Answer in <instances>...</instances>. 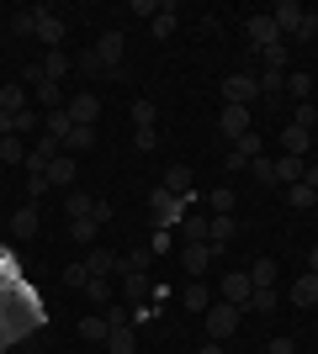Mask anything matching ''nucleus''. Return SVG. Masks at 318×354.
<instances>
[{"label":"nucleus","instance_id":"6e6552de","mask_svg":"<svg viewBox=\"0 0 318 354\" xmlns=\"http://www.w3.org/2000/svg\"><path fill=\"white\" fill-rule=\"evenodd\" d=\"M218 90H223V106H249L260 95V80H255V74H228Z\"/></svg>","mask_w":318,"mask_h":354},{"label":"nucleus","instance_id":"a18cd8bd","mask_svg":"<svg viewBox=\"0 0 318 354\" xmlns=\"http://www.w3.org/2000/svg\"><path fill=\"white\" fill-rule=\"evenodd\" d=\"M133 148L138 153H154L159 148V127H133Z\"/></svg>","mask_w":318,"mask_h":354},{"label":"nucleus","instance_id":"8fccbe9b","mask_svg":"<svg viewBox=\"0 0 318 354\" xmlns=\"http://www.w3.org/2000/svg\"><path fill=\"white\" fill-rule=\"evenodd\" d=\"M85 281H91V270H85V259L64 270V286H69V291H85Z\"/></svg>","mask_w":318,"mask_h":354},{"label":"nucleus","instance_id":"dca6fc26","mask_svg":"<svg viewBox=\"0 0 318 354\" xmlns=\"http://www.w3.org/2000/svg\"><path fill=\"white\" fill-rule=\"evenodd\" d=\"M27 106H32V90L21 85V80H16V85H0V111H6V117L27 111Z\"/></svg>","mask_w":318,"mask_h":354},{"label":"nucleus","instance_id":"c03bdc74","mask_svg":"<svg viewBox=\"0 0 318 354\" xmlns=\"http://www.w3.org/2000/svg\"><path fill=\"white\" fill-rule=\"evenodd\" d=\"M249 175H255L260 185H276V159H271V153H260V159L249 164Z\"/></svg>","mask_w":318,"mask_h":354},{"label":"nucleus","instance_id":"052dcab7","mask_svg":"<svg viewBox=\"0 0 318 354\" xmlns=\"http://www.w3.org/2000/svg\"><path fill=\"white\" fill-rule=\"evenodd\" d=\"M308 270H313V275H318V243H313V254H308Z\"/></svg>","mask_w":318,"mask_h":354},{"label":"nucleus","instance_id":"c9c22d12","mask_svg":"<svg viewBox=\"0 0 318 354\" xmlns=\"http://www.w3.org/2000/svg\"><path fill=\"white\" fill-rule=\"evenodd\" d=\"M233 201H239V196H233V185H218V191H207L212 217H228V212H233Z\"/></svg>","mask_w":318,"mask_h":354},{"label":"nucleus","instance_id":"3c124183","mask_svg":"<svg viewBox=\"0 0 318 354\" xmlns=\"http://www.w3.org/2000/svg\"><path fill=\"white\" fill-rule=\"evenodd\" d=\"M170 249H175V238H170L165 227H154V238H149V254H154V259H165Z\"/></svg>","mask_w":318,"mask_h":354},{"label":"nucleus","instance_id":"c85d7f7f","mask_svg":"<svg viewBox=\"0 0 318 354\" xmlns=\"http://www.w3.org/2000/svg\"><path fill=\"white\" fill-rule=\"evenodd\" d=\"M207 222H212V217L186 212V222H181V243H207Z\"/></svg>","mask_w":318,"mask_h":354},{"label":"nucleus","instance_id":"f03ea898","mask_svg":"<svg viewBox=\"0 0 318 354\" xmlns=\"http://www.w3.org/2000/svg\"><path fill=\"white\" fill-rule=\"evenodd\" d=\"M239 323H244V307H233V301H212V307L202 312V328H207L212 344L233 339V333H239Z\"/></svg>","mask_w":318,"mask_h":354},{"label":"nucleus","instance_id":"4d7b16f0","mask_svg":"<svg viewBox=\"0 0 318 354\" xmlns=\"http://www.w3.org/2000/svg\"><path fill=\"white\" fill-rule=\"evenodd\" d=\"M91 217H96V227H101V222H112V201H96Z\"/></svg>","mask_w":318,"mask_h":354},{"label":"nucleus","instance_id":"e433bc0d","mask_svg":"<svg viewBox=\"0 0 318 354\" xmlns=\"http://www.w3.org/2000/svg\"><path fill=\"white\" fill-rule=\"evenodd\" d=\"M292 127L313 133V127H318V101H297V106H292Z\"/></svg>","mask_w":318,"mask_h":354},{"label":"nucleus","instance_id":"de8ad7c7","mask_svg":"<svg viewBox=\"0 0 318 354\" xmlns=\"http://www.w3.org/2000/svg\"><path fill=\"white\" fill-rule=\"evenodd\" d=\"M260 64H265V69H281V74H287V43H271L265 53H260Z\"/></svg>","mask_w":318,"mask_h":354},{"label":"nucleus","instance_id":"aec40b11","mask_svg":"<svg viewBox=\"0 0 318 354\" xmlns=\"http://www.w3.org/2000/svg\"><path fill=\"white\" fill-rule=\"evenodd\" d=\"M233 238H239V217H233V212H228V217H212L207 222V243H233Z\"/></svg>","mask_w":318,"mask_h":354},{"label":"nucleus","instance_id":"7c9ffc66","mask_svg":"<svg viewBox=\"0 0 318 354\" xmlns=\"http://www.w3.org/2000/svg\"><path fill=\"white\" fill-rule=\"evenodd\" d=\"M85 148H96V127H69V138H64V153H85Z\"/></svg>","mask_w":318,"mask_h":354},{"label":"nucleus","instance_id":"1a4fd4ad","mask_svg":"<svg viewBox=\"0 0 318 354\" xmlns=\"http://www.w3.org/2000/svg\"><path fill=\"white\" fill-rule=\"evenodd\" d=\"M64 32H69V21H64L53 6H37V43H48V53L64 43Z\"/></svg>","mask_w":318,"mask_h":354},{"label":"nucleus","instance_id":"49530a36","mask_svg":"<svg viewBox=\"0 0 318 354\" xmlns=\"http://www.w3.org/2000/svg\"><path fill=\"white\" fill-rule=\"evenodd\" d=\"M69 233L75 243H96V217H69Z\"/></svg>","mask_w":318,"mask_h":354},{"label":"nucleus","instance_id":"864d4df0","mask_svg":"<svg viewBox=\"0 0 318 354\" xmlns=\"http://www.w3.org/2000/svg\"><path fill=\"white\" fill-rule=\"evenodd\" d=\"M154 265V254L149 249H133V254H122V270H149Z\"/></svg>","mask_w":318,"mask_h":354},{"label":"nucleus","instance_id":"a211bd4d","mask_svg":"<svg viewBox=\"0 0 318 354\" xmlns=\"http://www.w3.org/2000/svg\"><path fill=\"white\" fill-rule=\"evenodd\" d=\"M48 185H69V191L80 185V175H75V153H59V159L48 164Z\"/></svg>","mask_w":318,"mask_h":354},{"label":"nucleus","instance_id":"bb28decb","mask_svg":"<svg viewBox=\"0 0 318 354\" xmlns=\"http://www.w3.org/2000/svg\"><path fill=\"white\" fill-rule=\"evenodd\" d=\"M165 191H170V196H191V191H197L186 164H170V169H165Z\"/></svg>","mask_w":318,"mask_h":354},{"label":"nucleus","instance_id":"5701e85b","mask_svg":"<svg viewBox=\"0 0 318 354\" xmlns=\"http://www.w3.org/2000/svg\"><path fill=\"white\" fill-rule=\"evenodd\" d=\"M249 281H255V291H260V286H276V281H281V265H276L271 254H260L255 265H249Z\"/></svg>","mask_w":318,"mask_h":354},{"label":"nucleus","instance_id":"6ab92c4d","mask_svg":"<svg viewBox=\"0 0 318 354\" xmlns=\"http://www.w3.org/2000/svg\"><path fill=\"white\" fill-rule=\"evenodd\" d=\"M303 175H308V159H292V153L276 159V185H303Z\"/></svg>","mask_w":318,"mask_h":354},{"label":"nucleus","instance_id":"5fc2aeb1","mask_svg":"<svg viewBox=\"0 0 318 354\" xmlns=\"http://www.w3.org/2000/svg\"><path fill=\"white\" fill-rule=\"evenodd\" d=\"M265 354H297V344H292V339H271V344H265Z\"/></svg>","mask_w":318,"mask_h":354},{"label":"nucleus","instance_id":"f8f14e48","mask_svg":"<svg viewBox=\"0 0 318 354\" xmlns=\"http://www.w3.org/2000/svg\"><path fill=\"white\" fill-rule=\"evenodd\" d=\"M64 111H69V122H80V127H96V117H101V95L80 90L75 101H64Z\"/></svg>","mask_w":318,"mask_h":354},{"label":"nucleus","instance_id":"a19ab883","mask_svg":"<svg viewBox=\"0 0 318 354\" xmlns=\"http://www.w3.org/2000/svg\"><path fill=\"white\" fill-rule=\"evenodd\" d=\"M133 127H159V106L154 101H133Z\"/></svg>","mask_w":318,"mask_h":354},{"label":"nucleus","instance_id":"37998d69","mask_svg":"<svg viewBox=\"0 0 318 354\" xmlns=\"http://www.w3.org/2000/svg\"><path fill=\"white\" fill-rule=\"evenodd\" d=\"M91 207H96V196H85V191H69V201H64L69 217H91Z\"/></svg>","mask_w":318,"mask_h":354},{"label":"nucleus","instance_id":"cd10ccee","mask_svg":"<svg viewBox=\"0 0 318 354\" xmlns=\"http://www.w3.org/2000/svg\"><path fill=\"white\" fill-rule=\"evenodd\" d=\"M37 64H43V74H48V80H59V85H64V74L75 69V59H69L64 48H53V53H48V59H37Z\"/></svg>","mask_w":318,"mask_h":354},{"label":"nucleus","instance_id":"2eb2a0df","mask_svg":"<svg viewBox=\"0 0 318 354\" xmlns=\"http://www.w3.org/2000/svg\"><path fill=\"white\" fill-rule=\"evenodd\" d=\"M281 153H292V159H308L313 153V133H303V127H281Z\"/></svg>","mask_w":318,"mask_h":354},{"label":"nucleus","instance_id":"b1692460","mask_svg":"<svg viewBox=\"0 0 318 354\" xmlns=\"http://www.w3.org/2000/svg\"><path fill=\"white\" fill-rule=\"evenodd\" d=\"M244 312H260V317H271V312H281V291L276 286H260L255 296H249V307Z\"/></svg>","mask_w":318,"mask_h":354},{"label":"nucleus","instance_id":"9d476101","mask_svg":"<svg viewBox=\"0 0 318 354\" xmlns=\"http://www.w3.org/2000/svg\"><path fill=\"white\" fill-rule=\"evenodd\" d=\"M218 291H223V301H233V307H249L255 281H249V270H228L223 281H218Z\"/></svg>","mask_w":318,"mask_h":354},{"label":"nucleus","instance_id":"f257e3e1","mask_svg":"<svg viewBox=\"0 0 318 354\" xmlns=\"http://www.w3.org/2000/svg\"><path fill=\"white\" fill-rule=\"evenodd\" d=\"M191 207H197V191H191V196H170L165 185H154V191H149L154 227H165V233H170V227H181V222H186V212H191Z\"/></svg>","mask_w":318,"mask_h":354},{"label":"nucleus","instance_id":"9b49d317","mask_svg":"<svg viewBox=\"0 0 318 354\" xmlns=\"http://www.w3.org/2000/svg\"><path fill=\"white\" fill-rule=\"evenodd\" d=\"M303 16H308V6H303V0H276L271 21H276V32H281V37H292V32L303 27Z\"/></svg>","mask_w":318,"mask_h":354},{"label":"nucleus","instance_id":"4be33fe9","mask_svg":"<svg viewBox=\"0 0 318 354\" xmlns=\"http://www.w3.org/2000/svg\"><path fill=\"white\" fill-rule=\"evenodd\" d=\"M85 270H91V275H106V281H112V275L122 270V259H117L112 249H91V254H85Z\"/></svg>","mask_w":318,"mask_h":354},{"label":"nucleus","instance_id":"13d9d810","mask_svg":"<svg viewBox=\"0 0 318 354\" xmlns=\"http://www.w3.org/2000/svg\"><path fill=\"white\" fill-rule=\"evenodd\" d=\"M303 185H313V191H318V159H308V175H303Z\"/></svg>","mask_w":318,"mask_h":354},{"label":"nucleus","instance_id":"bf43d9fd","mask_svg":"<svg viewBox=\"0 0 318 354\" xmlns=\"http://www.w3.org/2000/svg\"><path fill=\"white\" fill-rule=\"evenodd\" d=\"M197 354H228V349H223V344H212V339H207V344H202Z\"/></svg>","mask_w":318,"mask_h":354},{"label":"nucleus","instance_id":"f704fd0d","mask_svg":"<svg viewBox=\"0 0 318 354\" xmlns=\"http://www.w3.org/2000/svg\"><path fill=\"white\" fill-rule=\"evenodd\" d=\"M0 164H27V138H0Z\"/></svg>","mask_w":318,"mask_h":354},{"label":"nucleus","instance_id":"412c9836","mask_svg":"<svg viewBox=\"0 0 318 354\" xmlns=\"http://www.w3.org/2000/svg\"><path fill=\"white\" fill-rule=\"evenodd\" d=\"M32 95H37V106H43V111H59V106H64V85H59V80H48V74L32 85Z\"/></svg>","mask_w":318,"mask_h":354},{"label":"nucleus","instance_id":"ddd939ff","mask_svg":"<svg viewBox=\"0 0 318 354\" xmlns=\"http://www.w3.org/2000/svg\"><path fill=\"white\" fill-rule=\"evenodd\" d=\"M287 301H292V307H318V275H313V270H303V275L287 286Z\"/></svg>","mask_w":318,"mask_h":354},{"label":"nucleus","instance_id":"473e14b6","mask_svg":"<svg viewBox=\"0 0 318 354\" xmlns=\"http://www.w3.org/2000/svg\"><path fill=\"white\" fill-rule=\"evenodd\" d=\"M287 207L292 212H313L318 207V191H313V185H287Z\"/></svg>","mask_w":318,"mask_h":354},{"label":"nucleus","instance_id":"2f4dec72","mask_svg":"<svg viewBox=\"0 0 318 354\" xmlns=\"http://www.w3.org/2000/svg\"><path fill=\"white\" fill-rule=\"evenodd\" d=\"M37 227H43V217H37V207H21V212H16V217H11V233H16V238H32V233H37Z\"/></svg>","mask_w":318,"mask_h":354},{"label":"nucleus","instance_id":"4468645a","mask_svg":"<svg viewBox=\"0 0 318 354\" xmlns=\"http://www.w3.org/2000/svg\"><path fill=\"white\" fill-rule=\"evenodd\" d=\"M154 291L149 270H122V296H127V307H143V296Z\"/></svg>","mask_w":318,"mask_h":354},{"label":"nucleus","instance_id":"58836bf2","mask_svg":"<svg viewBox=\"0 0 318 354\" xmlns=\"http://www.w3.org/2000/svg\"><path fill=\"white\" fill-rule=\"evenodd\" d=\"M85 296H91L96 307H112V281H106V275H91V281H85Z\"/></svg>","mask_w":318,"mask_h":354},{"label":"nucleus","instance_id":"ea45409f","mask_svg":"<svg viewBox=\"0 0 318 354\" xmlns=\"http://www.w3.org/2000/svg\"><path fill=\"white\" fill-rule=\"evenodd\" d=\"M11 32H16V37H37V6H32V11H16V16H11Z\"/></svg>","mask_w":318,"mask_h":354},{"label":"nucleus","instance_id":"7ed1b4c3","mask_svg":"<svg viewBox=\"0 0 318 354\" xmlns=\"http://www.w3.org/2000/svg\"><path fill=\"white\" fill-rule=\"evenodd\" d=\"M106 317H112L106 349H112V354H138V328H133V317H127V312H117V307H106Z\"/></svg>","mask_w":318,"mask_h":354},{"label":"nucleus","instance_id":"6e6d98bb","mask_svg":"<svg viewBox=\"0 0 318 354\" xmlns=\"http://www.w3.org/2000/svg\"><path fill=\"white\" fill-rule=\"evenodd\" d=\"M27 191H32V201H37V196L48 191V175H27Z\"/></svg>","mask_w":318,"mask_h":354},{"label":"nucleus","instance_id":"72a5a7b5","mask_svg":"<svg viewBox=\"0 0 318 354\" xmlns=\"http://www.w3.org/2000/svg\"><path fill=\"white\" fill-rule=\"evenodd\" d=\"M255 80H260V95H271V101L287 95V74H281V69H265V74H255Z\"/></svg>","mask_w":318,"mask_h":354},{"label":"nucleus","instance_id":"20e7f679","mask_svg":"<svg viewBox=\"0 0 318 354\" xmlns=\"http://www.w3.org/2000/svg\"><path fill=\"white\" fill-rule=\"evenodd\" d=\"M223 254H228L223 243H181V265H186V275H191V281H202V270L218 265Z\"/></svg>","mask_w":318,"mask_h":354},{"label":"nucleus","instance_id":"a878e982","mask_svg":"<svg viewBox=\"0 0 318 354\" xmlns=\"http://www.w3.org/2000/svg\"><path fill=\"white\" fill-rule=\"evenodd\" d=\"M287 95H292V106H297V101H313V74H308V69H292L287 74Z\"/></svg>","mask_w":318,"mask_h":354},{"label":"nucleus","instance_id":"4c0bfd02","mask_svg":"<svg viewBox=\"0 0 318 354\" xmlns=\"http://www.w3.org/2000/svg\"><path fill=\"white\" fill-rule=\"evenodd\" d=\"M11 133H16V138H27V133H43V117H37V111L27 106V111H16V117H11Z\"/></svg>","mask_w":318,"mask_h":354},{"label":"nucleus","instance_id":"39448f33","mask_svg":"<svg viewBox=\"0 0 318 354\" xmlns=\"http://www.w3.org/2000/svg\"><path fill=\"white\" fill-rule=\"evenodd\" d=\"M244 37H249V48H255V53H265L271 43H287V37L276 32L271 11H265V16H244Z\"/></svg>","mask_w":318,"mask_h":354},{"label":"nucleus","instance_id":"c756f323","mask_svg":"<svg viewBox=\"0 0 318 354\" xmlns=\"http://www.w3.org/2000/svg\"><path fill=\"white\" fill-rule=\"evenodd\" d=\"M69 127H75V122H69V111H64V106H59V111H43V133H48V138H59V143H64V138H69Z\"/></svg>","mask_w":318,"mask_h":354},{"label":"nucleus","instance_id":"423d86ee","mask_svg":"<svg viewBox=\"0 0 318 354\" xmlns=\"http://www.w3.org/2000/svg\"><path fill=\"white\" fill-rule=\"evenodd\" d=\"M218 133H223L228 143H239L244 133H255V117H249V106H223V111H218Z\"/></svg>","mask_w":318,"mask_h":354},{"label":"nucleus","instance_id":"603ef678","mask_svg":"<svg viewBox=\"0 0 318 354\" xmlns=\"http://www.w3.org/2000/svg\"><path fill=\"white\" fill-rule=\"evenodd\" d=\"M292 37H297V43H318V11H308V16H303V27L292 32Z\"/></svg>","mask_w":318,"mask_h":354},{"label":"nucleus","instance_id":"0eeeda50","mask_svg":"<svg viewBox=\"0 0 318 354\" xmlns=\"http://www.w3.org/2000/svg\"><path fill=\"white\" fill-rule=\"evenodd\" d=\"M122 53H127V37H122V32H101V37H96V59L106 64L112 80L122 74Z\"/></svg>","mask_w":318,"mask_h":354},{"label":"nucleus","instance_id":"f3484780","mask_svg":"<svg viewBox=\"0 0 318 354\" xmlns=\"http://www.w3.org/2000/svg\"><path fill=\"white\" fill-rule=\"evenodd\" d=\"M175 21H181V6H175V0H165V6H154V37H159V43H165L170 32H175Z\"/></svg>","mask_w":318,"mask_h":354},{"label":"nucleus","instance_id":"393cba45","mask_svg":"<svg viewBox=\"0 0 318 354\" xmlns=\"http://www.w3.org/2000/svg\"><path fill=\"white\" fill-rule=\"evenodd\" d=\"M106 333H112V317H106V312H91V317H80V339L106 344Z\"/></svg>","mask_w":318,"mask_h":354},{"label":"nucleus","instance_id":"09e8293b","mask_svg":"<svg viewBox=\"0 0 318 354\" xmlns=\"http://www.w3.org/2000/svg\"><path fill=\"white\" fill-rule=\"evenodd\" d=\"M75 69L80 74H106V64L96 59V48H85V53H75Z\"/></svg>","mask_w":318,"mask_h":354},{"label":"nucleus","instance_id":"79ce46f5","mask_svg":"<svg viewBox=\"0 0 318 354\" xmlns=\"http://www.w3.org/2000/svg\"><path fill=\"white\" fill-rule=\"evenodd\" d=\"M181 296H186V307H191V312H207L212 307V296H207V286H202V281H191Z\"/></svg>","mask_w":318,"mask_h":354}]
</instances>
